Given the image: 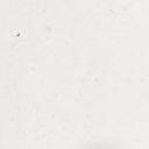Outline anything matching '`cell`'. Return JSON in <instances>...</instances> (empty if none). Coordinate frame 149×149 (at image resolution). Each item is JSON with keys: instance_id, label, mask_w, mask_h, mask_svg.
<instances>
[{"instance_id": "obj_1", "label": "cell", "mask_w": 149, "mask_h": 149, "mask_svg": "<svg viewBox=\"0 0 149 149\" xmlns=\"http://www.w3.org/2000/svg\"><path fill=\"white\" fill-rule=\"evenodd\" d=\"M84 149H119L116 147H113L111 144H102V143H98V144H92V146H88Z\"/></svg>"}]
</instances>
